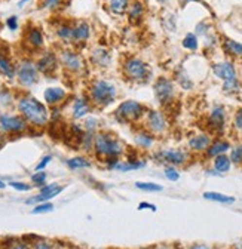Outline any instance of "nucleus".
<instances>
[{"label":"nucleus","mask_w":242,"mask_h":249,"mask_svg":"<svg viewBox=\"0 0 242 249\" xmlns=\"http://www.w3.org/2000/svg\"><path fill=\"white\" fill-rule=\"evenodd\" d=\"M18 110L22 117L35 126H45L48 123L49 113L46 107L33 97H22L18 101Z\"/></svg>","instance_id":"obj_1"},{"label":"nucleus","mask_w":242,"mask_h":249,"mask_svg":"<svg viewBox=\"0 0 242 249\" xmlns=\"http://www.w3.org/2000/svg\"><path fill=\"white\" fill-rule=\"evenodd\" d=\"M91 98H93L94 104H97L100 107H106L114 101L116 88H114V85H112L106 80H97L93 86H91Z\"/></svg>","instance_id":"obj_2"},{"label":"nucleus","mask_w":242,"mask_h":249,"mask_svg":"<svg viewBox=\"0 0 242 249\" xmlns=\"http://www.w3.org/2000/svg\"><path fill=\"white\" fill-rule=\"evenodd\" d=\"M94 147L98 154L106 156V158H117L124 151L122 144L107 134H98L94 140Z\"/></svg>","instance_id":"obj_3"},{"label":"nucleus","mask_w":242,"mask_h":249,"mask_svg":"<svg viewBox=\"0 0 242 249\" xmlns=\"http://www.w3.org/2000/svg\"><path fill=\"white\" fill-rule=\"evenodd\" d=\"M213 71L219 79H222L224 82V85H223L224 92L232 93V92H236L239 89L236 71H235V67L230 64V62H219V64H216L213 67Z\"/></svg>","instance_id":"obj_4"},{"label":"nucleus","mask_w":242,"mask_h":249,"mask_svg":"<svg viewBox=\"0 0 242 249\" xmlns=\"http://www.w3.org/2000/svg\"><path fill=\"white\" fill-rule=\"evenodd\" d=\"M28 122L21 116L2 114L0 116V129L6 134H19L27 129Z\"/></svg>","instance_id":"obj_5"},{"label":"nucleus","mask_w":242,"mask_h":249,"mask_svg":"<svg viewBox=\"0 0 242 249\" xmlns=\"http://www.w3.org/2000/svg\"><path fill=\"white\" fill-rule=\"evenodd\" d=\"M144 108L140 103L137 101H125L122 103L117 110H116V117L120 122H131V120H137L141 114H143Z\"/></svg>","instance_id":"obj_6"},{"label":"nucleus","mask_w":242,"mask_h":249,"mask_svg":"<svg viewBox=\"0 0 242 249\" xmlns=\"http://www.w3.org/2000/svg\"><path fill=\"white\" fill-rule=\"evenodd\" d=\"M37 66H35L33 62L25 61L18 67L17 74H18V80L21 85L24 86H33L37 82Z\"/></svg>","instance_id":"obj_7"},{"label":"nucleus","mask_w":242,"mask_h":249,"mask_svg":"<svg viewBox=\"0 0 242 249\" xmlns=\"http://www.w3.org/2000/svg\"><path fill=\"white\" fill-rule=\"evenodd\" d=\"M125 73L132 80H143L149 76V69L138 58H131L125 62Z\"/></svg>","instance_id":"obj_8"},{"label":"nucleus","mask_w":242,"mask_h":249,"mask_svg":"<svg viewBox=\"0 0 242 249\" xmlns=\"http://www.w3.org/2000/svg\"><path fill=\"white\" fill-rule=\"evenodd\" d=\"M155 95L161 104H169L174 100V85L168 79H159L155 85Z\"/></svg>","instance_id":"obj_9"},{"label":"nucleus","mask_w":242,"mask_h":249,"mask_svg":"<svg viewBox=\"0 0 242 249\" xmlns=\"http://www.w3.org/2000/svg\"><path fill=\"white\" fill-rule=\"evenodd\" d=\"M156 159H159V162H165L169 163L171 166H177V165H183L187 159V154L183 150H177V148H171V150H164L159 151L156 154Z\"/></svg>","instance_id":"obj_10"},{"label":"nucleus","mask_w":242,"mask_h":249,"mask_svg":"<svg viewBox=\"0 0 242 249\" xmlns=\"http://www.w3.org/2000/svg\"><path fill=\"white\" fill-rule=\"evenodd\" d=\"M63 190H64L63 187H59L55 182L54 184H48V185H42L40 193L36 197H33V199H28L27 203H43V202H48V200L54 199L55 196H58Z\"/></svg>","instance_id":"obj_11"},{"label":"nucleus","mask_w":242,"mask_h":249,"mask_svg":"<svg viewBox=\"0 0 242 249\" xmlns=\"http://www.w3.org/2000/svg\"><path fill=\"white\" fill-rule=\"evenodd\" d=\"M147 124H149V129L156 134H161L167 129V120L164 114L159 111H150L147 114Z\"/></svg>","instance_id":"obj_12"},{"label":"nucleus","mask_w":242,"mask_h":249,"mask_svg":"<svg viewBox=\"0 0 242 249\" xmlns=\"http://www.w3.org/2000/svg\"><path fill=\"white\" fill-rule=\"evenodd\" d=\"M208 123L213 131H217L220 132L224 126V108L222 106H217L213 108L209 114V119H208Z\"/></svg>","instance_id":"obj_13"},{"label":"nucleus","mask_w":242,"mask_h":249,"mask_svg":"<svg viewBox=\"0 0 242 249\" xmlns=\"http://www.w3.org/2000/svg\"><path fill=\"white\" fill-rule=\"evenodd\" d=\"M61 61H63V64H64L69 70H72V71H79V70H82V67H83V61H82V58H80L77 53L70 52V51L63 52Z\"/></svg>","instance_id":"obj_14"},{"label":"nucleus","mask_w":242,"mask_h":249,"mask_svg":"<svg viewBox=\"0 0 242 249\" xmlns=\"http://www.w3.org/2000/svg\"><path fill=\"white\" fill-rule=\"evenodd\" d=\"M55 67H56V58H55V55L51 53V52L45 53V55L39 59V62H37V70L42 71V73H45V74L52 73V71L55 70Z\"/></svg>","instance_id":"obj_15"},{"label":"nucleus","mask_w":242,"mask_h":249,"mask_svg":"<svg viewBox=\"0 0 242 249\" xmlns=\"http://www.w3.org/2000/svg\"><path fill=\"white\" fill-rule=\"evenodd\" d=\"M43 97H45V101L48 104L54 106V104L61 103L66 98V90L61 88H48L43 93Z\"/></svg>","instance_id":"obj_16"},{"label":"nucleus","mask_w":242,"mask_h":249,"mask_svg":"<svg viewBox=\"0 0 242 249\" xmlns=\"http://www.w3.org/2000/svg\"><path fill=\"white\" fill-rule=\"evenodd\" d=\"M211 145V138L209 135L206 134H201V135H196L193 138H190L189 141V147L195 151H202V150H206L209 148Z\"/></svg>","instance_id":"obj_17"},{"label":"nucleus","mask_w":242,"mask_h":249,"mask_svg":"<svg viewBox=\"0 0 242 249\" xmlns=\"http://www.w3.org/2000/svg\"><path fill=\"white\" fill-rule=\"evenodd\" d=\"M0 74L5 76L6 79H12L15 76V67L12 66L11 59L0 52Z\"/></svg>","instance_id":"obj_18"},{"label":"nucleus","mask_w":242,"mask_h":249,"mask_svg":"<svg viewBox=\"0 0 242 249\" xmlns=\"http://www.w3.org/2000/svg\"><path fill=\"white\" fill-rule=\"evenodd\" d=\"M91 110V106L89 103L85 100V98H77L73 104V117L74 119H82L85 117Z\"/></svg>","instance_id":"obj_19"},{"label":"nucleus","mask_w":242,"mask_h":249,"mask_svg":"<svg viewBox=\"0 0 242 249\" xmlns=\"http://www.w3.org/2000/svg\"><path fill=\"white\" fill-rule=\"evenodd\" d=\"M91 33V28L86 22H79L74 28H73V40L76 42H82L86 40L89 37Z\"/></svg>","instance_id":"obj_20"},{"label":"nucleus","mask_w":242,"mask_h":249,"mask_svg":"<svg viewBox=\"0 0 242 249\" xmlns=\"http://www.w3.org/2000/svg\"><path fill=\"white\" fill-rule=\"evenodd\" d=\"M229 148H230V144L229 142H226V141H217V142L209 145L208 156H211V158H217V156H220V154H224Z\"/></svg>","instance_id":"obj_21"},{"label":"nucleus","mask_w":242,"mask_h":249,"mask_svg":"<svg viewBox=\"0 0 242 249\" xmlns=\"http://www.w3.org/2000/svg\"><path fill=\"white\" fill-rule=\"evenodd\" d=\"M27 42L33 48H40L43 45V35L39 28H32L27 35Z\"/></svg>","instance_id":"obj_22"},{"label":"nucleus","mask_w":242,"mask_h":249,"mask_svg":"<svg viewBox=\"0 0 242 249\" xmlns=\"http://www.w3.org/2000/svg\"><path fill=\"white\" fill-rule=\"evenodd\" d=\"M230 163H232L230 158H227L226 154H220L214 160V168H216L217 172L223 174V172H227L230 169Z\"/></svg>","instance_id":"obj_23"},{"label":"nucleus","mask_w":242,"mask_h":249,"mask_svg":"<svg viewBox=\"0 0 242 249\" xmlns=\"http://www.w3.org/2000/svg\"><path fill=\"white\" fill-rule=\"evenodd\" d=\"M204 197L206 200H213V202H219V203H233L235 199L222 193H216V192H206L204 193Z\"/></svg>","instance_id":"obj_24"},{"label":"nucleus","mask_w":242,"mask_h":249,"mask_svg":"<svg viewBox=\"0 0 242 249\" xmlns=\"http://www.w3.org/2000/svg\"><path fill=\"white\" fill-rule=\"evenodd\" d=\"M143 166H144V163H140V162H134V163H120V162H117V160H114V162H112V163L109 165V168L117 169V171H122V172L140 169V168H143Z\"/></svg>","instance_id":"obj_25"},{"label":"nucleus","mask_w":242,"mask_h":249,"mask_svg":"<svg viewBox=\"0 0 242 249\" xmlns=\"http://www.w3.org/2000/svg\"><path fill=\"white\" fill-rule=\"evenodd\" d=\"M224 49L227 53L230 55H235V56H242V43H238L235 40H230L227 39L224 42Z\"/></svg>","instance_id":"obj_26"},{"label":"nucleus","mask_w":242,"mask_h":249,"mask_svg":"<svg viewBox=\"0 0 242 249\" xmlns=\"http://www.w3.org/2000/svg\"><path fill=\"white\" fill-rule=\"evenodd\" d=\"M93 58L98 66H107L110 62V55L104 49H95L93 53Z\"/></svg>","instance_id":"obj_27"},{"label":"nucleus","mask_w":242,"mask_h":249,"mask_svg":"<svg viewBox=\"0 0 242 249\" xmlns=\"http://www.w3.org/2000/svg\"><path fill=\"white\" fill-rule=\"evenodd\" d=\"M128 8V0H110V9L116 15H122Z\"/></svg>","instance_id":"obj_28"},{"label":"nucleus","mask_w":242,"mask_h":249,"mask_svg":"<svg viewBox=\"0 0 242 249\" xmlns=\"http://www.w3.org/2000/svg\"><path fill=\"white\" fill-rule=\"evenodd\" d=\"M135 142H137L140 147H143V148H149L150 145L153 144V135L150 134V132H141V134L137 135Z\"/></svg>","instance_id":"obj_29"},{"label":"nucleus","mask_w":242,"mask_h":249,"mask_svg":"<svg viewBox=\"0 0 242 249\" xmlns=\"http://www.w3.org/2000/svg\"><path fill=\"white\" fill-rule=\"evenodd\" d=\"M143 12H144L143 5L138 3V2H135V3L131 6V9H130V19H131V22H137V21L143 17Z\"/></svg>","instance_id":"obj_30"},{"label":"nucleus","mask_w":242,"mask_h":249,"mask_svg":"<svg viewBox=\"0 0 242 249\" xmlns=\"http://www.w3.org/2000/svg\"><path fill=\"white\" fill-rule=\"evenodd\" d=\"M135 185H137V189H140L143 192H162V185H158L155 182H141V181H138Z\"/></svg>","instance_id":"obj_31"},{"label":"nucleus","mask_w":242,"mask_h":249,"mask_svg":"<svg viewBox=\"0 0 242 249\" xmlns=\"http://www.w3.org/2000/svg\"><path fill=\"white\" fill-rule=\"evenodd\" d=\"M67 165H69L70 169H80V168H89L91 166V163L86 159H83V158L70 159V160H67Z\"/></svg>","instance_id":"obj_32"},{"label":"nucleus","mask_w":242,"mask_h":249,"mask_svg":"<svg viewBox=\"0 0 242 249\" xmlns=\"http://www.w3.org/2000/svg\"><path fill=\"white\" fill-rule=\"evenodd\" d=\"M56 33H58V36H59V37H61L63 40H66V42L73 40V28H72V27H69V25L59 27Z\"/></svg>","instance_id":"obj_33"},{"label":"nucleus","mask_w":242,"mask_h":249,"mask_svg":"<svg viewBox=\"0 0 242 249\" xmlns=\"http://www.w3.org/2000/svg\"><path fill=\"white\" fill-rule=\"evenodd\" d=\"M183 46L186 49H190V51H195L198 48V39L195 35H187L183 40Z\"/></svg>","instance_id":"obj_34"},{"label":"nucleus","mask_w":242,"mask_h":249,"mask_svg":"<svg viewBox=\"0 0 242 249\" xmlns=\"http://www.w3.org/2000/svg\"><path fill=\"white\" fill-rule=\"evenodd\" d=\"M51 211H54V205L49 203V202H43V203H39V205L32 211V213L37 215V213H46V212H51Z\"/></svg>","instance_id":"obj_35"},{"label":"nucleus","mask_w":242,"mask_h":249,"mask_svg":"<svg viewBox=\"0 0 242 249\" xmlns=\"http://www.w3.org/2000/svg\"><path fill=\"white\" fill-rule=\"evenodd\" d=\"M230 160L233 163H242V144L232 148V153H230Z\"/></svg>","instance_id":"obj_36"},{"label":"nucleus","mask_w":242,"mask_h":249,"mask_svg":"<svg viewBox=\"0 0 242 249\" xmlns=\"http://www.w3.org/2000/svg\"><path fill=\"white\" fill-rule=\"evenodd\" d=\"M32 181H33L36 185H43L45 181H46V174L42 172V171H36V174L32 175Z\"/></svg>","instance_id":"obj_37"},{"label":"nucleus","mask_w":242,"mask_h":249,"mask_svg":"<svg viewBox=\"0 0 242 249\" xmlns=\"http://www.w3.org/2000/svg\"><path fill=\"white\" fill-rule=\"evenodd\" d=\"M165 177H167L169 181H178L180 174H178V171H177L174 166H168V168L165 169Z\"/></svg>","instance_id":"obj_38"},{"label":"nucleus","mask_w":242,"mask_h":249,"mask_svg":"<svg viewBox=\"0 0 242 249\" xmlns=\"http://www.w3.org/2000/svg\"><path fill=\"white\" fill-rule=\"evenodd\" d=\"M9 185L12 187V189L18 190V192H28L30 189H32V185H28V184H25V182H18V181H14V182H11Z\"/></svg>","instance_id":"obj_39"},{"label":"nucleus","mask_w":242,"mask_h":249,"mask_svg":"<svg viewBox=\"0 0 242 249\" xmlns=\"http://www.w3.org/2000/svg\"><path fill=\"white\" fill-rule=\"evenodd\" d=\"M59 3H61V0H43V6L46 9H55Z\"/></svg>","instance_id":"obj_40"},{"label":"nucleus","mask_w":242,"mask_h":249,"mask_svg":"<svg viewBox=\"0 0 242 249\" xmlns=\"http://www.w3.org/2000/svg\"><path fill=\"white\" fill-rule=\"evenodd\" d=\"M235 128L242 132V108L238 110V113L235 116Z\"/></svg>","instance_id":"obj_41"},{"label":"nucleus","mask_w":242,"mask_h":249,"mask_svg":"<svg viewBox=\"0 0 242 249\" xmlns=\"http://www.w3.org/2000/svg\"><path fill=\"white\" fill-rule=\"evenodd\" d=\"M52 160V158H51V156H45V158L42 159V162L36 166V171H43L45 168H46V165L49 163Z\"/></svg>","instance_id":"obj_42"},{"label":"nucleus","mask_w":242,"mask_h":249,"mask_svg":"<svg viewBox=\"0 0 242 249\" xmlns=\"http://www.w3.org/2000/svg\"><path fill=\"white\" fill-rule=\"evenodd\" d=\"M6 25L9 27V30H17V27H18V19H17V17H11V18H8Z\"/></svg>","instance_id":"obj_43"},{"label":"nucleus","mask_w":242,"mask_h":249,"mask_svg":"<svg viewBox=\"0 0 242 249\" xmlns=\"http://www.w3.org/2000/svg\"><path fill=\"white\" fill-rule=\"evenodd\" d=\"M180 83H181V86H183L185 89H190L192 88V82L187 79V76H181L180 77Z\"/></svg>","instance_id":"obj_44"},{"label":"nucleus","mask_w":242,"mask_h":249,"mask_svg":"<svg viewBox=\"0 0 242 249\" xmlns=\"http://www.w3.org/2000/svg\"><path fill=\"white\" fill-rule=\"evenodd\" d=\"M35 249H54V248H52L51 243H48V242H45V240H40V242L36 243Z\"/></svg>","instance_id":"obj_45"},{"label":"nucleus","mask_w":242,"mask_h":249,"mask_svg":"<svg viewBox=\"0 0 242 249\" xmlns=\"http://www.w3.org/2000/svg\"><path fill=\"white\" fill-rule=\"evenodd\" d=\"M95 126H97V120H95V119H88V122H86V128L89 129V132H93V131L95 129Z\"/></svg>","instance_id":"obj_46"},{"label":"nucleus","mask_w":242,"mask_h":249,"mask_svg":"<svg viewBox=\"0 0 242 249\" xmlns=\"http://www.w3.org/2000/svg\"><path fill=\"white\" fill-rule=\"evenodd\" d=\"M138 209H140V211H143V209H152V211H156V206H155V205H152V203L141 202V203L138 205Z\"/></svg>","instance_id":"obj_47"},{"label":"nucleus","mask_w":242,"mask_h":249,"mask_svg":"<svg viewBox=\"0 0 242 249\" xmlns=\"http://www.w3.org/2000/svg\"><path fill=\"white\" fill-rule=\"evenodd\" d=\"M9 249H28V246L24 242H14Z\"/></svg>","instance_id":"obj_48"},{"label":"nucleus","mask_w":242,"mask_h":249,"mask_svg":"<svg viewBox=\"0 0 242 249\" xmlns=\"http://www.w3.org/2000/svg\"><path fill=\"white\" fill-rule=\"evenodd\" d=\"M190 249H211V248L206 246V245H202V243H196V245H193Z\"/></svg>","instance_id":"obj_49"},{"label":"nucleus","mask_w":242,"mask_h":249,"mask_svg":"<svg viewBox=\"0 0 242 249\" xmlns=\"http://www.w3.org/2000/svg\"><path fill=\"white\" fill-rule=\"evenodd\" d=\"M5 187H6V184H5V182H3L2 179H0V190H3Z\"/></svg>","instance_id":"obj_50"},{"label":"nucleus","mask_w":242,"mask_h":249,"mask_svg":"<svg viewBox=\"0 0 242 249\" xmlns=\"http://www.w3.org/2000/svg\"><path fill=\"white\" fill-rule=\"evenodd\" d=\"M25 2H28V0H21V2H19V6H22V5H24Z\"/></svg>","instance_id":"obj_51"},{"label":"nucleus","mask_w":242,"mask_h":249,"mask_svg":"<svg viewBox=\"0 0 242 249\" xmlns=\"http://www.w3.org/2000/svg\"><path fill=\"white\" fill-rule=\"evenodd\" d=\"M3 145V138H2V135H0V147Z\"/></svg>","instance_id":"obj_52"}]
</instances>
